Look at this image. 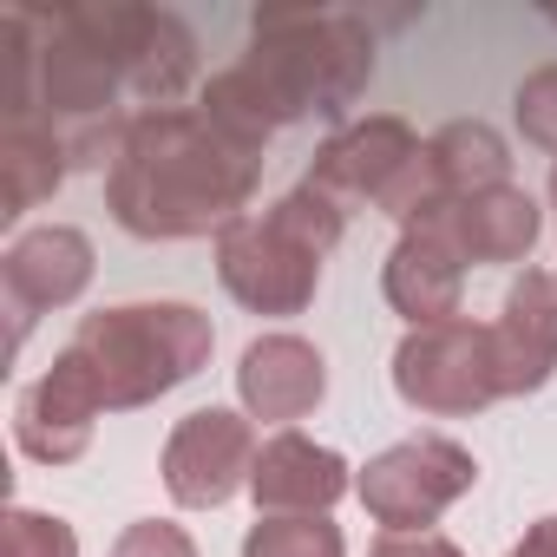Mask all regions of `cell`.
Segmentation results:
<instances>
[{
	"label": "cell",
	"instance_id": "4fadbf2b",
	"mask_svg": "<svg viewBox=\"0 0 557 557\" xmlns=\"http://www.w3.org/2000/svg\"><path fill=\"white\" fill-rule=\"evenodd\" d=\"M348 492H355L348 459L335 446H315L296 426H283L275 440H262L256 472H249V498H256L262 518H322Z\"/></svg>",
	"mask_w": 557,
	"mask_h": 557
},
{
	"label": "cell",
	"instance_id": "d6986e66",
	"mask_svg": "<svg viewBox=\"0 0 557 557\" xmlns=\"http://www.w3.org/2000/svg\"><path fill=\"white\" fill-rule=\"evenodd\" d=\"M243 557H348L342 524L322 518H256L243 537Z\"/></svg>",
	"mask_w": 557,
	"mask_h": 557
},
{
	"label": "cell",
	"instance_id": "7a4b0ae2",
	"mask_svg": "<svg viewBox=\"0 0 557 557\" xmlns=\"http://www.w3.org/2000/svg\"><path fill=\"white\" fill-rule=\"evenodd\" d=\"M374 79V34L335 8H256L249 53L203 86V112L249 145H269L296 119H348Z\"/></svg>",
	"mask_w": 557,
	"mask_h": 557
},
{
	"label": "cell",
	"instance_id": "603a6c76",
	"mask_svg": "<svg viewBox=\"0 0 557 557\" xmlns=\"http://www.w3.org/2000/svg\"><path fill=\"white\" fill-rule=\"evenodd\" d=\"M368 557H466V550L440 531H381Z\"/></svg>",
	"mask_w": 557,
	"mask_h": 557
},
{
	"label": "cell",
	"instance_id": "cb8c5ba5",
	"mask_svg": "<svg viewBox=\"0 0 557 557\" xmlns=\"http://www.w3.org/2000/svg\"><path fill=\"white\" fill-rule=\"evenodd\" d=\"M505 557H557V518H537V524L505 550Z\"/></svg>",
	"mask_w": 557,
	"mask_h": 557
},
{
	"label": "cell",
	"instance_id": "9a60e30c",
	"mask_svg": "<svg viewBox=\"0 0 557 557\" xmlns=\"http://www.w3.org/2000/svg\"><path fill=\"white\" fill-rule=\"evenodd\" d=\"M236 394L249 407V420H309L329 394V361L315 342L302 335H256L243 348V368H236Z\"/></svg>",
	"mask_w": 557,
	"mask_h": 557
},
{
	"label": "cell",
	"instance_id": "44dd1931",
	"mask_svg": "<svg viewBox=\"0 0 557 557\" xmlns=\"http://www.w3.org/2000/svg\"><path fill=\"white\" fill-rule=\"evenodd\" d=\"M518 132L537 145V151H557V66H537L524 86H518Z\"/></svg>",
	"mask_w": 557,
	"mask_h": 557
},
{
	"label": "cell",
	"instance_id": "5b68a950",
	"mask_svg": "<svg viewBox=\"0 0 557 557\" xmlns=\"http://www.w3.org/2000/svg\"><path fill=\"white\" fill-rule=\"evenodd\" d=\"M394 394L426 420H466V413H485L492 400H505L492 322L453 315L440 329H413L394 348Z\"/></svg>",
	"mask_w": 557,
	"mask_h": 557
},
{
	"label": "cell",
	"instance_id": "2e32d148",
	"mask_svg": "<svg viewBox=\"0 0 557 557\" xmlns=\"http://www.w3.org/2000/svg\"><path fill=\"white\" fill-rule=\"evenodd\" d=\"M446 223H453L466 262H524L537 230H544V210H537L531 190L498 184V190H479V197H446Z\"/></svg>",
	"mask_w": 557,
	"mask_h": 557
},
{
	"label": "cell",
	"instance_id": "5bb4252c",
	"mask_svg": "<svg viewBox=\"0 0 557 557\" xmlns=\"http://www.w3.org/2000/svg\"><path fill=\"white\" fill-rule=\"evenodd\" d=\"M492 355H498V387L505 400L537 394L557 374V275L524 269L505 289V309L492 322Z\"/></svg>",
	"mask_w": 557,
	"mask_h": 557
},
{
	"label": "cell",
	"instance_id": "ac0fdd59",
	"mask_svg": "<svg viewBox=\"0 0 557 557\" xmlns=\"http://www.w3.org/2000/svg\"><path fill=\"white\" fill-rule=\"evenodd\" d=\"M426 158H433V177H440V197H479V190H498L511 177V151L505 138L485 125V119H453L426 138Z\"/></svg>",
	"mask_w": 557,
	"mask_h": 557
},
{
	"label": "cell",
	"instance_id": "7c38bea8",
	"mask_svg": "<svg viewBox=\"0 0 557 557\" xmlns=\"http://www.w3.org/2000/svg\"><path fill=\"white\" fill-rule=\"evenodd\" d=\"M99 413H106V394H99L92 368L73 348H60V361L34 387H21V400H14V440L40 466H73V459H86Z\"/></svg>",
	"mask_w": 557,
	"mask_h": 557
},
{
	"label": "cell",
	"instance_id": "e0dca14e",
	"mask_svg": "<svg viewBox=\"0 0 557 557\" xmlns=\"http://www.w3.org/2000/svg\"><path fill=\"white\" fill-rule=\"evenodd\" d=\"M66 145L47 119H14L0 125V216H27L34 203H47L66 184Z\"/></svg>",
	"mask_w": 557,
	"mask_h": 557
},
{
	"label": "cell",
	"instance_id": "30bf717a",
	"mask_svg": "<svg viewBox=\"0 0 557 557\" xmlns=\"http://www.w3.org/2000/svg\"><path fill=\"white\" fill-rule=\"evenodd\" d=\"M426 145L413 138V125L407 119H394V112H374V119H361V125H348V132H335L322 151H315V164H309V190H322L329 203H342V210H361V203H374V210H387V197L407 184V171H413V158H420Z\"/></svg>",
	"mask_w": 557,
	"mask_h": 557
},
{
	"label": "cell",
	"instance_id": "52a82bcc",
	"mask_svg": "<svg viewBox=\"0 0 557 557\" xmlns=\"http://www.w3.org/2000/svg\"><path fill=\"white\" fill-rule=\"evenodd\" d=\"M86 27L99 34V47L112 53L125 92L145 112H177V99L197 79V40H190V27L177 14L112 0V8H86Z\"/></svg>",
	"mask_w": 557,
	"mask_h": 557
},
{
	"label": "cell",
	"instance_id": "3957f363",
	"mask_svg": "<svg viewBox=\"0 0 557 557\" xmlns=\"http://www.w3.org/2000/svg\"><path fill=\"white\" fill-rule=\"evenodd\" d=\"M342 230H348V210L309 184L275 197L269 210L236 216L216 236V275L230 302H243L249 315H302L322 289V262L342 243Z\"/></svg>",
	"mask_w": 557,
	"mask_h": 557
},
{
	"label": "cell",
	"instance_id": "8992f818",
	"mask_svg": "<svg viewBox=\"0 0 557 557\" xmlns=\"http://www.w3.org/2000/svg\"><path fill=\"white\" fill-rule=\"evenodd\" d=\"M472 485H479V459H472L459 440H446V433H413V440L374 453L368 472L355 479L368 518L387 524V531H426V524H433L440 511H453Z\"/></svg>",
	"mask_w": 557,
	"mask_h": 557
},
{
	"label": "cell",
	"instance_id": "8fae6325",
	"mask_svg": "<svg viewBox=\"0 0 557 557\" xmlns=\"http://www.w3.org/2000/svg\"><path fill=\"white\" fill-rule=\"evenodd\" d=\"M381 289L387 302L413 322V329H440L459 315V296H466V249L446 223V203L420 210L400 243L387 249V269H381Z\"/></svg>",
	"mask_w": 557,
	"mask_h": 557
},
{
	"label": "cell",
	"instance_id": "6da1fadb",
	"mask_svg": "<svg viewBox=\"0 0 557 557\" xmlns=\"http://www.w3.org/2000/svg\"><path fill=\"white\" fill-rule=\"evenodd\" d=\"M256 184L262 145L236 138L203 106L138 112L106 171V210L145 243H190L210 230L223 236L236 216H249Z\"/></svg>",
	"mask_w": 557,
	"mask_h": 557
},
{
	"label": "cell",
	"instance_id": "d4e9b609",
	"mask_svg": "<svg viewBox=\"0 0 557 557\" xmlns=\"http://www.w3.org/2000/svg\"><path fill=\"white\" fill-rule=\"evenodd\" d=\"M550 210H557V171H550Z\"/></svg>",
	"mask_w": 557,
	"mask_h": 557
},
{
	"label": "cell",
	"instance_id": "ffe728a7",
	"mask_svg": "<svg viewBox=\"0 0 557 557\" xmlns=\"http://www.w3.org/2000/svg\"><path fill=\"white\" fill-rule=\"evenodd\" d=\"M0 557H79V531L60 511L14 505L0 518Z\"/></svg>",
	"mask_w": 557,
	"mask_h": 557
},
{
	"label": "cell",
	"instance_id": "ba28073f",
	"mask_svg": "<svg viewBox=\"0 0 557 557\" xmlns=\"http://www.w3.org/2000/svg\"><path fill=\"white\" fill-rule=\"evenodd\" d=\"M256 453H262V440H256V426H249L243 413H230V407H197V413H184V420L171 426L158 472H164V492H171L184 511H216V505H230V498L249 485Z\"/></svg>",
	"mask_w": 557,
	"mask_h": 557
},
{
	"label": "cell",
	"instance_id": "7402d4cb",
	"mask_svg": "<svg viewBox=\"0 0 557 557\" xmlns=\"http://www.w3.org/2000/svg\"><path fill=\"white\" fill-rule=\"evenodd\" d=\"M106 557H197V544H190V531L171 524V518H138V524L119 531V544H112Z\"/></svg>",
	"mask_w": 557,
	"mask_h": 557
},
{
	"label": "cell",
	"instance_id": "277c9868",
	"mask_svg": "<svg viewBox=\"0 0 557 557\" xmlns=\"http://www.w3.org/2000/svg\"><path fill=\"white\" fill-rule=\"evenodd\" d=\"M66 348L92 368L106 413H138L210 368L216 329L190 302H119L86 315Z\"/></svg>",
	"mask_w": 557,
	"mask_h": 557
},
{
	"label": "cell",
	"instance_id": "9c48e42d",
	"mask_svg": "<svg viewBox=\"0 0 557 557\" xmlns=\"http://www.w3.org/2000/svg\"><path fill=\"white\" fill-rule=\"evenodd\" d=\"M92 283V243L73 223H40L21 230L0 256V302H8V348L21 355V342L34 335L40 315L79 302Z\"/></svg>",
	"mask_w": 557,
	"mask_h": 557
}]
</instances>
